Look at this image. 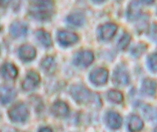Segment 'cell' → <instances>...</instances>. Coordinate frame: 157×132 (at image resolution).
Here are the masks:
<instances>
[{"instance_id":"obj_4","label":"cell","mask_w":157,"mask_h":132,"mask_svg":"<svg viewBox=\"0 0 157 132\" xmlns=\"http://www.w3.org/2000/svg\"><path fill=\"white\" fill-rule=\"evenodd\" d=\"M56 39L60 45L67 47L76 43L78 40L79 37L74 32L62 30L57 33Z\"/></svg>"},{"instance_id":"obj_22","label":"cell","mask_w":157,"mask_h":132,"mask_svg":"<svg viewBox=\"0 0 157 132\" xmlns=\"http://www.w3.org/2000/svg\"><path fill=\"white\" fill-rule=\"evenodd\" d=\"M130 40V37L129 34L124 33L119 39L117 46L121 49L125 48L128 45Z\"/></svg>"},{"instance_id":"obj_20","label":"cell","mask_w":157,"mask_h":132,"mask_svg":"<svg viewBox=\"0 0 157 132\" xmlns=\"http://www.w3.org/2000/svg\"><path fill=\"white\" fill-rule=\"evenodd\" d=\"M143 126V122L139 117L136 115L131 117L128 124V129L131 132H138L142 129Z\"/></svg>"},{"instance_id":"obj_3","label":"cell","mask_w":157,"mask_h":132,"mask_svg":"<svg viewBox=\"0 0 157 132\" xmlns=\"http://www.w3.org/2000/svg\"><path fill=\"white\" fill-rule=\"evenodd\" d=\"M70 92L74 99L81 104L87 103L92 99V96L90 92L81 86L75 85L72 87Z\"/></svg>"},{"instance_id":"obj_2","label":"cell","mask_w":157,"mask_h":132,"mask_svg":"<svg viewBox=\"0 0 157 132\" xmlns=\"http://www.w3.org/2000/svg\"><path fill=\"white\" fill-rule=\"evenodd\" d=\"M8 115L10 118L13 121L22 122L28 118L29 111L25 105L19 103L14 105L10 109Z\"/></svg>"},{"instance_id":"obj_13","label":"cell","mask_w":157,"mask_h":132,"mask_svg":"<svg viewBox=\"0 0 157 132\" xmlns=\"http://www.w3.org/2000/svg\"><path fill=\"white\" fill-rule=\"evenodd\" d=\"M51 111L55 116L63 118L68 114L69 109L67 105L64 102L58 101L55 103L52 107Z\"/></svg>"},{"instance_id":"obj_10","label":"cell","mask_w":157,"mask_h":132,"mask_svg":"<svg viewBox=\"0 0 157 132\" xmlns=\"http://www.w3.org/2000/svg\"><path fill=\"white\" fill-rule=\"evenodd\" d=\"M40 78L38 74L33 71L29 72L22 83L23 89L27 91L35 88L39 84Z\"/></svg>"},{"instance_id":"obj_17","label":"cell","mask_w":157,"mask_h":132,"mask_svg":"<svg viewBox=\"0 0 157 132\" xmlns=\"http://www.w3.org/2000/svg\"><path fill=\"white\" fill-rule=\"evenodd\" d=\"M106 121L109 127L113 129H119L122 123L121 116L118 113L114 112H110L107 114Z\"/></svg>"},{"instance_id":"obj_16","label":"cell","mask_w":157,"mask_h":132,"mask_svg":"<svg viewBox=\"0 0 157 132\" xmlns=\"http://www.w3.org/2000/svg\"><path fill=\"white\" fill-rule=\"evenodd\" d=\"M35 37L37 41L43 46L46 48L50 47L52 45V40L50 34L47 31L42 29L36 31Z\"/></svg>"},{"instance_id":"obj_7","label":"cell","mask_w":157,"mask_h":132,"mask_svg":"<svg viewBox=\"0 0 157 132\" xmlns=\"http://www.w3.org/2000/svg\"><path fill=\"white\" fill-rule=\"evenodd\" d=\"M28 26L25 22L20 21L13 22L10 25L9 31L13 38L19 39L25 36L28 32Z\"/></svg>"},{"instance_id":"obj_11","label":"cell","mask_w":157,"mask_h":132,"mask_svg":"<svg viewBox=\"0 0 157 132\" xmlns=\"http://www.w3.org/2000/svg\"><path fill=\"white\" fill-rule=\"evenodd\" d=\"M18 54L21 60L25 62H29L35 58L36 51L33 46L29 45H24L19 48Z\"/></svg>"},{"instance_id":"obj_15","label":"cell","mask_w":157,"mask_h":132,"mask_svg":"<svg viewBox=\"0 0 157 132\" xmlns=\"http://www.w3.org/2000/svg\"><path fill=\"white\" fill-rule=\"evenodd\" d=\"M17 70L15 66L10 63L4 64L1 68V73L6 79L11 80L15 78L17 75Z\"/></svg>"},{"instance_id":"obj_1","label":"cell","mask_w":157,"mask_h":132,"mask_svg":"<svg viewBox=\"0 0 157 132\" xmlns=\"http://www.w3.org/2000/svg\"><path fill=\"white\" fill-rule=\"evenodd\" d=\"M55 11L54 2L51 0H32L28 12L33 18L40 21H46L53 16Z\"/></svg>"},{"instance_id":"obj_19","label":"cell","mask_w":157,"mask_h":132,"mask_svg":"<svg viewBox=\"0 0 157 132\" xmlns=\"http://www.w3.org/2000/svg\"><path fill=\"white\" fill-rule=\"evenodd\" d=\"M42 69L48 73H52L56 68V63L54 58L50 56H47L42 60L40 63Z\"/></svg>"},{"instance_id":"obj_18","label":"cell","mask_w":157,"mask_h":132,"mask_svg":"<svg viewBox=\"0 0 157 132\" xmlns=\"http://www.w3.org/2000/svg\"><path fill=\"white\" fill-rule=\"evenodd\" d=\"M142 90L145 94L150 95H154L157 90V85L155 81L150 79H145L143 82Z\"/></svg>"},{"instance_id":"obj_9","label":"cell","mask_w":157,"mask_h":132,"mask_svg":"<svg viewBox=\"0 0 157 132\" xmlns=\"http://www.w3.org/2000/svg\"><path fill=\"white\" fill-rule=\"evenodd\" d=\"M108 72L104 68H99L92 71L90 75V79L94 84L100 85L105 83L107 81Z\"/></svg>"},{"instance_id":"obj_21","label":"cell","mask_w":157,"mask_h":132,"mask_svg":"<svg viewBox=\"0 0 157 132\" xmlns=\"http://www.w3.org/2000/svg\"><path fill=\"white\" fill-rule=\"evenodd\" d=\"M108 97L112 102L116 103H120L123 101V97L120 91L114 90L109 91L108 93Z\"/></svg>"},{"instance_id":"obj_24","label":"cell","mask_w":157,"mask_h":132,"mask_svg":"<svg viewBox=\"0 0 157 132\" xmlns=\"http://www.w3.org/2000/svg\"><path fill=\"white\" fill-rule=\"evenodd\" d=\"M38 132H53L50 128L47 127H44L40 128Z\"/></svg>"},{"instance_id":"obj_5","label":"cell","mask_w":157,"mask_h":132,"mask_svg":"<svg viewBox=\"0 0 157 132\" xmlns=\"http://www.w3.org/2000/svg\"><path fill=\"white\" fill-rule=\"evenodd\" d=\"M94 59L93 53L88 50L80 51L74 56L73 63L76 66L85 68L90 65L93 62Z\"/></svg>"},{"instance_id":"obj_6","label":"cell","mask_w":157,"mask_h":132,"mask_svg":"<svg viewBox=\"0 0 157 132\" xmlns=\"http://www.w3.org/2000/svg\"><path fill=\"white\" fill-rule=\"evenodd\" d=\"M117 25L113 23H107L101 25L98 31L99 38L102 41H108L112 39L116 34Z\"/></svg>"},{"instance_id":"obj_12","label":"cell","mask_w":157,"mask_h":132,"mask_svg":"<svg viewBox=\"0 0 157 132\" xmlns=\"http://www.w3.org/2000/svg\"><path fill=\"white\" fill-rule=\"evenodd\" d=\"M66 21L70 26L78 27L84 25L86 21V18L82 13L74 12L69 14L66 17Z\"/></svg>"},{"instance_id":"obj_23","label":"cell","mask_w":157,"mask_h":132,"mask_svg":"<svg viewBox=\"0 0 157 132\" xmlns=\"http://www.w3.org/2000/svg\"><path fill=\"white\" fill-rule=\"evenodd\" d=\"M147 64L152 71L157 72V53L153 54L148 57Z\"/></svg>"},{"instance_id":"obj_14","label":"cell","mask_w":157,"mask_h":132,"mask_svg":"<svg viewBox=\"0 0 157 132\" xmlns=\"http://www.w3.org/2000/svg\"><path fill=\"white\" fill-rule=\"evenodd\" d=\"M16 91L12 87L4 86L0 89V99L3 104H6L11 102L16 95Z\"/></svg>"},{"instance_id":"obj_8","label":"cell","mask_w":157,"mask_h":132,"mask_svg":"<svg viewBox=\"0 0 157 132\" xmlns=\"http://www.w3.org/2000/svg\"><path fill=\"white\" fill-rule=\"evenodd\" d=\"M112 81L113 83L117 86H123L128 83V75L122 66L119 65L115 68L113 75Z\"/></svg>"},{"instance_id":"obj_25","label":"cell","mask_w":157,"mask_h":132,"mask_svg":"<svg viewBox=\"0 0 157 132\" xmlns=\"http://www.w3.org/2000/svg\"><path fill=\"white\" fill-rule=\"evenodd\" d=\"M155 132H157V127L155 128Z\"/></svg>"}]
</instances>
